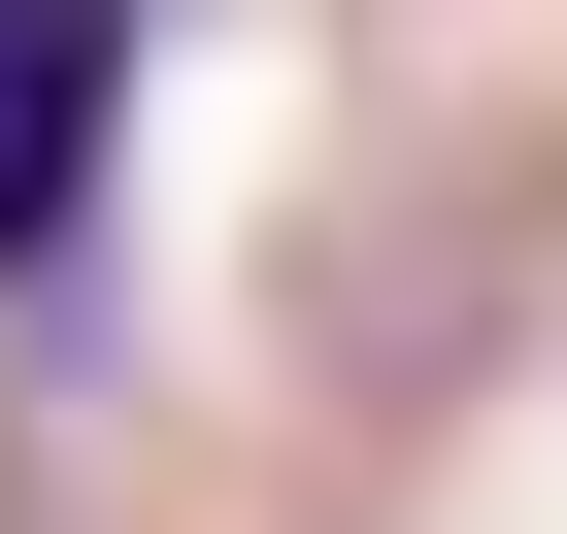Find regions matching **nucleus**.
<instances>
[{
	"label": "nucleus",
	"instance_id": "nucleus-1",
	"mask_svg": "<svg viewBox=\"0 0 567 534\" xmlns=\"http://www.w3.org/2000/svg\"><path fill=\"white\" fill-rule=\"evenodd\" d=\"M134 101H167V0H0V301L134 201Z\"/></svg>",
	"mask_w": 567,
	"mask_h": 534
}]
</instances>
